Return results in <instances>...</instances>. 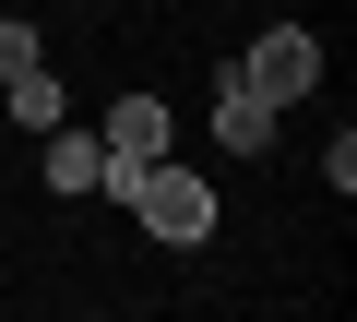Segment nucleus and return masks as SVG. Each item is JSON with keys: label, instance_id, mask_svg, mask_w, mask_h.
<instances>
[{"label": "nucleus", "instance_id": "obj_1", "mask_svg": "<svg viewBox=\"0 0 357 322\" xmlns=\"http://www.w3.org/2000/svg\"><path fill=\"white\" fill-rule=\"evenodd\" d=\"M107 191H119V203H131L155 239H178V251H191V239H215V191L178 168V155H155V168H119Z\"/></svg>", "mask_w": 357, "mask_h": 322}, {"label": "nucleus", "instance_id": "obj_2", "mask_svg": "<svg viewBox=\"0 0 357 322\" xmlns=\"http://www.w3.org/2000/svg\"><path fill=\"white\" fill-rule=\"evenodd\" d=\"M238 84H250V96H274V108H286V96H310V84H321V36H310V24H274V36L238 60Z\"/></svg>", "mask_w": 357, "mask_h": 322}, {"label": "nucleus", "instance_id": "obj_3", "mask_svg": "<svg viewBox=\"0 0 357 322\" xmlns=\"http://www.w3.org/2000/svg\"><path fill=\"white\" fill-rule=\"evenodd\" d=\"M96 143H107V180H119V168H155V155H167V108H155V96H119Z\"/></svg>", "mask_w": 357, "mask_h": 322}, {"label": "nucleus", "instance_id": "obj_4", "mask_svg": "<svg viewBox=\"0 0 357 322\" xmlns=\"http://www.w3.org/2000/svg\"><path fill=\"white\" fill-rule=\"evenodd\" d=\"M215 143H227V155H262V143H274V96H250L238 60L215 72Z\"/></svg>", "mask_w": 357, "mask_h": 322}, {"label": "nucleus", "instance_id": "obj_5", "mask_svg": "<svg viewBox=\"0 0 357 322\" xmlns=\"http://www.w3.org/2000/svg\"><path fill=\"white\" fill-rule=\"evenodd\" d=\"M48 191H107V143L96 131H48Z\"/></svg>", "mask_w": 357, "mask_h": 322}, {"label": "nucleus", "instance_id": "obj_6", "mask_svg": "<svg viewBox=\"0 0 357 322\" xmlns=\"http://www.w3.org/2000/svg\"><path fill=\"white\" fill-rule=\"evenodd\" d=\"M0 96H13V119H24V131H60V108H72V96L48 84V60H36V72H13Z\"/></svg>", "mask_w": 357, "mask_h": 322}, {"label": "nucleus", "instance_id": "obj_7", "mask_svg": "<svg viewBox=\"0 0 357 322\" xmlns=\"http://www.w3.org/2000/svg\"><path fill=\"white\" fill-rule=\"evenodd\" d=\"M48 48H36V24H13V13H0V84H13V72H36Z\"/></svg>", "mask_w": 357, "mask_h": 322}]
</instances>
